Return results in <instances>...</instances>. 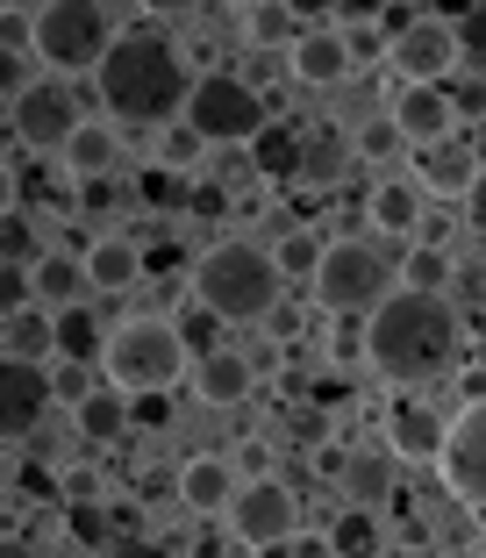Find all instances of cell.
<instances>
[{
  "label": "cell",
  "instance_id": "1f68e13d",
  "mask_svg": "<svg viewBox=\"0 0 486 558\" xmlns=\"http://www.w3.org/2000/svg\"><path fill=\"white\" fill-rule=\"evenodd\" d=\"M150 150H158L150 165H165V172H194V180H201V158H208L215 144L194 130V122H172V130H158V136H150Z\"/></svg>",
  "mask_w": 486,
  "mask_h": 558
},
{
  "label": "cell",
  "instance_id": "ac0fdd59",
  "mask_svg": "<svg viewBox=\"0 0 486 558\" xmlns=\"http://www.w3.org/2000/svg\"><path fill=\"white\" fill-rule=\"evenodd\" d=\"M343 501L351 509H387L401 501V459H393V444H357L351 451V473H343Z\"/></svg>",
  "mask_w": 486,
  "mask_h": 558
},
{
  "label": "cell",
  "instance_id": "8d00e7d4",
  "mask_svg": "<svg viewBox=\"0 0 486 558\" xmlns=\"http://www.w3.org/2000/svg\"><path fill=\"white\" fill-rule=\"evenodd\" d=\"M172 323H179V337H186V351H194V365L215 359V351H229V344H222V315H208L201 301H194L186 315H172Z\"/></svg>",
  "mask_w": 486,
  "mask_h": 558
},
{
  "label": "cell",
  "instance_id": "816d5d0a",
  "mask_svg": "<svg viewBox=\"0 0 486 558\" xmlns=\"http://www.w3.org/2000/svg\"><path fill=\"white\" fill-rule=\"evenodd\" d=\"M8 558H29V551H22V544H8Z\"/></svg>",
  "mask_w": 486,
  "mask_h": 558
},
{
  "label": "cell",
  "instance_id": "d6986e66",
  "mask_svg": "<svg viewBox=\"0 0 486 558\" xmlns=\"http://www.w3.org/2000/svg\"><path fill=\"white\" fill-rule=\"evenodd\" d=\"M72 429H80V444H94V451L122 444L136 429V395H130V387H114V379H100L94 395L72 409Z\"/></svg>",
  "mask_w": 486,
  "mask_h": 558
},
{
  "label": "cell",
  "instance_id": "c3c4849f",
  "mask_svg": "<svg viewBox=\"0 0 486 558\" xmlns=\"http://www.w3.org/2000/svg\"><path fill=\"white\" fill-rule=\"evenodd\" d=\"M108 201H114V186H108V180H80V215L108 208Z\"/></svg>",
  "mask_w": 486,
  "mask_h": 558
},
{
  "label": "cell",
  "instance_id": "f1b7e54d",
  "mask_svg": "<svg viewBox=\"0 0 486 558\" xmlns=\"http://www.w3.org/2000/svg\"><path fill=\"white\" fill-rule=\"evenodd\" d=\"M401 287H408V294H451V287H458V251L408 244L401 251Z\"/></svg>",
  "mask_w": 486,
  "mask_h": 558
},
{
  "label": "cell",
  "instance_id": "83f0119b",
  "mask_svg": "<svg viewBox=\"0 0 486 558\" xmlns=\"http://www.w3.org/2000/svg\"><path fill=\"white\" fill-rule=\"evenodd\" d=\"M108 329L114 323H100L94 301L65 308V315H58V365H94V359H108Z\"/></svg>",
  "mask_w": 486,
  "mask_h": 558
},
{
  "label": "cell",
  "instance_id": "cb8c5ba5",
  "mask_svg": "<svg viewBox=\"0 0 486 558\" xmlns=\"http://www.w3.org/2000/svg\"><path fill=\"white\" fill-rule=\"evenodd\" d=\"M422 186L415 180H373V194H365V222H373L379 236H408V244H415V230H422Z\"/></svg>",
  "mask_w": 486,
  "mask_h": 558
},
{
  "label": "cell",
  "instance_id": "74e56055",
  "mask_svg": "<svg viewBox=\"0 0 486 558\" xmlns=\"http://www.w3.org/2000/svg\"><path fill=\"white\" fill-rule=\"evenodd\" d=\"M44 258V244H36V230H29V208H8V236H0V265H29Z\"/></svg>",
  "mask_w": 486,
  "mask_h": 558
},
{
  "label": "cell",
  "instance_id": "e0dca14e",
  "mask_svg": "<svg viewBox=\"0 0 486 558\" xmlns=\"http://www.w3.org/2000/svg\"><path fill=\"white\" fill-rule=\"evenodd\" d=\"M0 351H8V365H58V315L44 301L0 308Z\"/></svg>",
  "mask_w": 486,
  "mask_h": 558
},
{
  "label": "cell",
  "instance_id": "836d02e7",
  "mask_svg": "<svg viewBox=\"0 0 486 558\" xmlns=\"http://www.w3.org/2000/svg\"><path fill=\"white\" fill-rule=\"evenodd\" d=\"M136 194H144L158 215H186V208H194V172H165V165H144Z\"/></svg>",
  "mask_w": 486,
  "mask_h": 558
},
{
  "label": "cell",
  "instance_id": "2e32d148",
  "mask_svg": "<svg viewBox=\"0 0 486 558\" xmlns=\"http://www.w3.org/2000/svg\"><path fill=\"white\" fill-rule=\"evenodd\" d=\"M287 72L301 86H308V94H329V86H343L351 80V44H343V29H329V22H315L308 36H301V44L287 50Z\"/></svg>",
  "mask_w": 486,
  "mask_h": 558
},
{
  "label": "cell",
  "instance_id": "44dd1931",
  "mask_svg": "<svg viewBox=\"0 0 486 558\" xmlns=\"http://www.w3.org/2000/svg\"><path fill=\"white\" fill-rule=\"evenodd\" d=\"M444 437H451V423H444L429 401H401V409L387 415V444L401 465H422V459H444Z\"/></svg>",
  "mask_w": 486,
  "mask_h": 558
},
{
  "label": "cell",
  "instance_id": "3957f363",
  "mask_svg": "<svg viewBox=\"0 0 486 558\" xmlns=\"http://www.w3.org/2000/svg\"><path fill=\"white\" fill-rule=\"evenodd\" d=\"M186 294L201 301L222 323H272L279 301H287V279H279L272 244H251V236H222L194 258L186 272Z\"/></svg>",
  "mask_w": 486,
  "mask_h": 558
},
{
  "label": "cell",
  "instance_id": "9c48e42d",
  "mask_svg": "<svg viewBox=\"0 0 486 558\" xmlns=\"http://www.w3.org/2000/svg\"><path fill=\"white\" fill-rule=\"evenodd\" d=\"M80 100H72L65 80H36L29 94L8 100V136L15 150H36V158H65V144L80 136Z\"/></svg>",
  "mask_w": 486,
  "mask_h": 558
},
{
  "label": "cell",
  "instance_id": "7bdbcfd3",
  "mask_svg": "<svg viewBox=\"0 0 486 558\" xmlns=\"http://www.w3.org/2000/svg\"><path fill=\"white\" fill-rule=\"evenodd\" d=\"M50 379H58V401H72V409H80V401L94 395V379H86V365H50Z\"/></svg>",
  "mask_w": 486,
  "mask_h": 558
},
{
  "label": "cell",
  "instance_id": "4316f807",
  "mask_svg": "<svg viewBox=\"0 0 486 558\" xmlns=\"http://www.w3.org/2000/svg\"><path fill=\"white\" fill-rule=\"evenodd\" d=\"M243 44L251 50H293L301 36L315 29V15H301V8H279V0H258V8H243Z\"/></svg>",
  "mask_w": 486,
  "mask_h": 558
},
{
  "label": "cell",
  "instance_id": "8992f818",
  "mask_svg": "<svg viewBox=\"0 0 486 558\" xmlns=\"http://www.w3.org/2000/svg\"><path fill=\"white\" fill-rule=\"evenodd\" d=\"M393 287H401V258H387L373 236H337L308 294L323 315H373Z\"/></svg>",
  "mask_w": 486,
  "mask_h": 558
},
{
  "label": "cell",
  "instance_id": "e575fe53",
  "mask_svg": "<svg viewBox=\"0 0 486 558\" xmlns=\"http://www.w3.org/2000/svg\"><path fill=\"white\" fill-rule=\"evenodd\" d=\"M343 165H351V136H308V158H301V186H323V180H337Z\"/></svg>",
  "mask_w": 486,
  "mask_h": 558
},
{
  "label": "cell",
  "instance_id": "d6a6232c",
  "mask_svg": "<svg viewBox=\"0 0 486 558\" xmlns=\"http://www.w3.org/2000/svg\"><path fill=\"white\" fill-rule=\"evenodd\" d=\"M329 537H337L343 558H379V515L373 509H351L343 501L337 515H329Z\"/></svg>",
  "mask_w": 486,
  "mask_h": 558
},
{
  "label": "cell",
  "instance_id": "7dc6e473",
  "mask_svg": "<svg viewBox=\"0 0 486 558\" xmlns=\"http://www.w3.org/2000/svg\"><path fill=\"white\" fill-rule=\"evenodd\" d=\"M136 423H144V429H165V423H172V401H165V395H136Z\"/></svg>",
  "mask_w": 486,
  "mask_h": 558
},
{
  "label": "cell",
  "instance_id": "7c38bea8",
  "mask_svg": "<svg viewBox=\"0 0 486 558\" xmlns=\"http://www.w3.org/2000/svg\"><path fill=\"white\" fill-rule=\"evenodd\" d=\"M50 401H58V379H50V365H0V437L22 444L44 429Z\"/></svg>",
  "mask_w": 486,
  "mask_h": 558
},
{
  "label": "cell",
  "instance_id": "ba28073f",
  "mask_svg": "<svg viewBox=\"0 0 486 558\" xmlns=\"http://www.w3.org/2000/svg\"><path fill=\"white\" fill-rule=\"evenodd\" d=\"M222 523H229V537H236L243 551H265V558H272V551H287V544L301 537V494H293L279 473L243 480Z\"/></svg>",
  "mask_w": 486,
  "mask_h": 558
},
{
  "label": "cell",
  "instance_id": "60d3db41",
  "mask_svg": "<svg viewBox=\"0 0 486 558\" xmlns=\"http://www.w3.org/2000/svg\"><path fill=\"white\" fill-rule=\"evenodd\" d=\"M451 29H458V50H465V58H486V8L451 15Z\"/></svg>",
  "mask_w": 486,
  "mask_h": 558
},
{
  "label": "cell",
  "instance_id": "bcb514c9",
  "mask_svg": "<svg viewBox=\"0 0 486 558\" xmlns=\"http://www.w3.org/2000/svg\"><path fill=\"white\" fill-rule=\"evenodd\" d=\"M100 558H172V551H165V544H150V537H114Z\"/></svg>",
  "mask_w": 486,
  "mask_h": 558
},
{
  "label": "cell",
  "instance_id": "f5cc1de1",
  "mask_svg": "<svg viewBox=\"0 0 486 558\" xmlns=\"http://www.w3.org/2000/svg\"><path fill=\"white\" fill-rule=\"evenodd\" d=\"M444 558H479V551H444Z\"/></svg>",
  "mask_w": 486,
  "mask_h": 558
},
{
  "label": "cell",
  "instance_id": "f6af8a7d",
  "mask_svg": "<svg viewBox=\"0 0 486 558\" xmlns=\"http://www.w3.org/2000/svg\"><path fill=\"white\" fill-rule=\"evenodd\" d=\"M451 236H458V215H422V230H415V244H437V251H451Z\"/></svg>",
  "mask_w": 486,
  "mask_h": 558
},
{
  "label": "cell",
  "instance_id": "484cf974",
  "mask_svg": "<svg viewBox=\"0 0 486 558\" xmlns=\"http://www.w3.org/2000/svg\"><path fill=\"white\" fill-rule=\"evenodd\" d=\"M301 158H308V136L293 130V122H265L258 130V144H251V172H258V180H301Z\"/></svg>",
  "mask_w": 486,
  "mask_h": 558
},
{
  "label": "cell",
  "instance_id": "ab89813d",
  "mask_svg": "<svg viewBox=\"0 0 486 558\" xmlns=\"http://www.w3.org/2000/svg\"><path fill=\"white\" fill-rule=\"evenodd\" d=\"M329 359L337 365L365 359V315H337V329H329Z\"/></svg>",
  "mask_w": 486,
  "mask_h": 558
},
{
  "label": "cell",
  "instance_id": "4fadbf2b",
  "mask_svg": "<svg viewBox=\"0 0 486 558\" xmlns=\"http://www.w3.org/2000/svg\"><path fill=\"white\" fill-rule=\"evenodd\" d=\"M458 116H465V100H458L451 86H401V94H393V130H401L415 150L451 144Z\"/></svg>",
  "mask_w": 486,
  "mask_h": 558
},
{
  "label": "cell",
  "instance_id": "d4e9b609",
  "mask_svg": "<svg viewBox=\"0 0 486 558\" xmlns=\"http://www.w3.org/2000/svg\"><path fill=\"white\" fill-rule=\"evenodd\" d=\"M114 165H122V122L86 116L80 136L65 144V172H72V180H108Z\"/></svg>",
  "mask_w": 486,
  "mask_h": 558
},
{
  "label": "cell",
  "instance_id": "5bb4252c",
  "mask_svg": "<svg viewBox=\"0 0 486 558\" xmlns=\"http://www.w3.org/2000/svg\"><path fill=\"white\" fill-rule=\"evenodd\" d=\"M236 487H243V473H236V459H222V451H194V459L172 473V494H179L186 515H229Z\"/></svg>",
  "mask_w": 486,
  "mask_h": 558
},
{
  "label": "cell",
  "instance_id": "ee69618b",
  "mask_svg": "<svg viewBox=\"0 0 486 558\" xmlns=\"http://www.w3.org/2000/svg\"><path fill=\"white\" fill-rule=\"evenodd\" d=\"M236 473H243V480H265V473H272V451H265V437H243V444H236Z\"/></svg>",
  "mask_w": 486,
  "mask_h": 558
},
{
  "label": "cell",
  "instance_id": "277c9868",
  "mask_svg": "<svg viewBox=\"0 0 486 558\" xmlns=\"http://www.w3.org/2000/svg\"><path fill=\"white\" fill-rule=\"evenodd\" d=\"M130 29V22L100 8V0H50L36 8V36H29V58L50 72V80H86V72L108 65L114 36Z\"/></svg>",
  "mask_w": 486,
  "mask_h": 558
},
{
  "label": "cell",
  "instance_id": "db71d44e",
  "mask_svg": "<svg viewBox=\"0 0 486 558\" xmlns=\"http://www.w3.org/2000/svg\"><path fill=\"white\" fill-rule=\"evenodd\" d=\"M479 558H486V544H479Z\"/></svg>",
  "mask_w": 486,
  "mask_h": 558
},
{
  "label": "cell",
  "instance_id": "5b68a950",
  "mask_svg": "<svg viewBox=\"0 0 486 558\" xmlns=\"http://www.w3.org/2000/svg\"><path fill=\"white\" fill-rule=\"evenodd\" d=\"M194 373V351L179 337L172 315H122L108 329V359H100V379L130 387V395H165Z\"/></svg>",
  "mask_w": 486,
  "mask_h": 558
},
{
  "label": "cell",
  "instance_id": "30bf717a",
  "mask_svg": "<svg viewBox=\"0 0 486 558\" xmlns=\"http://www.w3.org/2000/svg\"><path fill=\"white\" fill-rule=\"evenodd\" d=\"M387 65H393V80H401V86H451V72L465 65L451 15H422L408 36H393Z\"/></svg>",
  "mask_w": 486,
  "mask_h": 558
},
{
  "label": "cell",
  "instance_id": "f546056e",
  "mask_svg": "<svg viewBox=\"0 0 486 558\" xmlns=\"http://www.w3.org/2000/svg\"><path fill=\"white\" fill-rule=\"evenodd\" d=\"M272 258H279V279L287 287H315V272H323V258H329V244L315 230H287L272 244Z\"/></svg>",
  "mask_w": 486,
  "mask_h": 558
},
{
  "label": "cell",
  "instance_id": "b9f144b4",
  "mask_svg": "<svg viewBox=\"0 0 486 558\" xmlns=\"http://www.w3.org/2000/svg\"><path fill=\"white\" fill-rule=\"evenodd\" d=\"M279 558H343V551H337V537H329V530H301V537H293Z\"/></svg>",
  "mask_w": 486,
  "mask_h": 558
},
{
  "label": "cell",
  "instance_id": "52a82bcc",
  "mask_svg": "<svg viewBox=\"0 0 486 558\" xmlns=\"http://www.w3.org/2000/svg\"><path fill=\"white\" fill-rule=\"evenodd\" d=\"M186 122H194L215 150H222V144L251 150V144H258V130L272 122V100L243 80V72H201L194 100H186Z\"/></svg>",
  "mask_w": 486,
  "mask_h": 558
},
{
  "label": "cell",
  "instance_id": "4dcf8cb0",
  "mask_svg": "<svg viewBox=\"0 0 486 558\" xmlns=\"http://www.w3.org/2000/svg\"><path fill=\"white\" fill-rule=\"evenodd\" d=\"M408 150V136L393 130V116H373V122H357L351 130V165H373L379 180H387V165Z\"/></svg>",
  "mask_w": 486,
  "mask_h": 558
},
{
  "label": "cell",
  "instance_id": "ffe728a7",
  "mask_svg": "<svg viewBox=\"0 0 486 558\" xmlns=\"http://www.w3.org/2000/svg\"><path fill=\"white\" fill-rule=\"evenodd\" d=\"M251 387H258V365H251V351H236V344L194 365L201 409H243V401H251Z\"/></svg>",
  "mask_w": 486,
  "mask_h": 558
},
{
  "label": "cell",
  "instance_id": "8fae6325",
  "mask_svg": "<svg viewBox=\"0 0 486 558\" xmlns=\"http://www.w3.org/2000/svg\"><path fill=\"white\" fill-rule=\"evenodd\" d=\"M437 465H444V487H451L472 515H486V401L451 415V437H444Z\"/></svg>",
  "mask_w": 486,
  "mask_h": 558
},
{
  "label": "cell",
  "instance_id": "681fc988",
  "mask_svg": "<svg viewBox=\"0 0 486 558\" xmlns=\"http://www.w3.org/2000/svg\"><path fill=\"white\" fill-rule=\"evenodd\" d=\"M465 222H472V230H486V172H479V186L465 194Z\"/></svg>",
  "mask_w": 486,
  "mask_h": 558
},
{
  "label": "cell",
  "instance_id": "6da1fadb",
  "mask_svg": "<svg viewBox=\"0 0 486 558\" xmlns=\"http://www.w3.org/2000/svg\"><path fill=\"white\" fill-rule=\"evenodd\" d=\"M94 80H100V108H108V122L158 136V130H172V122H186V100H194L201 72H194V58H186V44H179L172 22L136 15L130 29L114 36L108 65H100Z\"/></svg>",
  "mask_w": 486,
  "mask_h": 558
},
{
  "label": "cell",
  "instance_id": "d590c367",
  "mask_svg": "<svg viewBox=\"0 0 486 558\" xmlns=\"http://www.w3.org/2000/svg\"><path fill=\"white\" fill-rule=\"evenodd\" d=\"M58 501H65V509H100V501H108V480H100V465H94V459L65 465V473H58Z\"/></svg>",
  "mask_w": 486,
  "mask_h": 558
},
{
  "label": "cell",
  "instance_id": "9a60e30c",
  "mask_svg": "<svg viewBox=\"0 0 486 558\" xmlns=\"http://www.w3.org/2000/svg\"><path fill=\"white\" fill-rule=\"evenodd\" d=\"M479 172H486V165L472 158V144H458V136H451V144L415 150V172H408V180H415L422 194H437L444 208H465V194L479 186Z\"/></svg>",
  "mask_w": 486,
  "mask_h": 558
},
{
  "label": "cell",
  "instance_id": "7a4b0ae2",
  "mask_svg": "<svg viewBox=\"0 0 486 558\" xmlns=\"http://www.w3.org/2000/svg\"><path fill=\"white\" fill-rule=\"evenodd\" d=\"M465 359V315L451 294H408L393 287L365 315V365L387 373V387H437Z\"/></svg>",
  "mask_w": 486,
  "mask_h": 558
},
{
  "label": "cell",
  "instance_id": "603a6c76",
  "mask_svg": "<svg viewBox=\"0 0 486 558\" xmlns=\"http://www.w3.org/2000/svg\"><path fill=\"white\" fill-rule=\"evenodd\" d=\"M29 294L44 301L50 315H65V308H80L94 287H86V258L80 251H44V258L29 265Z\"/></svg>",
  "mask_w": 486,
  "mask_h": 558
},
{
  "label": "cell",
  "instance_id": "f35d334b",
  "mask_svg": "<svg viewBox=\"0 0 486 558\" xmlns=\"http://www.w3.org/2000/svg\"><path fill=\"white\" fill-rule=\"evenodd\" d=\"M194 222H229V215H236V201H229V186L222 180H194Z\"/></svg>",
  "mask_w": 486,
  "mask_h": 558
},
{
  "label": "cell",
  "instance_id": "7402d4cb",
  "mask_svg": "<svg viewBox=\"0 0 486 558\" xmlns=\"http://www.w3.org/2000/svg\"><path fill=\"white\" fill-rule=\"evenodd\" d=\"M80 258H86V287L94 294H130L136 279H144V244L136 236H94Z\"/></svg>",
  "mask_w": 486,
  "mask_h": 558
},
{
  "label": "cell",
  "instance_id": "f907efd6",
  "mask_svg": "<svg viewBox=\"0 0 486 558\" xmlns=\"http://www.w3.org/2000/svg\"><path fill=\"white\" fill-rule=\"evenodd\" d=\"M472 158H479V165H486V116H479V122H472Z\"/></svg>",
  "mask_w": 486,
  "mask_h": 558
}]
</instances>
